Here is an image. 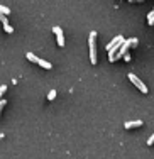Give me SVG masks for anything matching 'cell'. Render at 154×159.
Masks as SVG:
<instances>
[{"instance_id":"1","label":"cell","mask_w":154,"mask_h":159,"mask_svg":"<svg viewBox=\"0 0 154 159\" xmlns=\"http://www.w3.org/2000/svg\"><path fill=\"white\" fill-rule=\"evenodd\" d=\"M124 36H115L114 39L110 41V43L107 44V52H108V61L110 63H114V56H115V52L120 49V46L124 44Z\"/></svg>"},{"instance_id":"2","label":"cell","mask_w":154,"mask_h":159,"mask_svg":"<svg viewBox=\"0 0 154 159\" xmlns=\"http://www.w3.org/2000/svg\"><path fill=\"white\" fill-rule=\"evenodd\" d=\"M95 39H97V31H92V32H90V37H88L90 61H92V64H97V46H95Z\"/></svg>"},{"instance_id":"3","label":"cell","mask_w":154,"mask_h":159,"mask_svg":"<svg viewBox=\"0 0 154 159\" xmlns=\"http://www.w3.org/2000/svg\"><path fill=\"white\" fill-rule=\"evenodd\" d=\"M127 78L130 80V83H132V85L136 86V88H137L141 93H144V95H146V93H149V88H147V86H146L144 83H142L141 80H139L134 73H129V75H127Z\"/></svg>"},{"instance_id":"4","label":"cell","mask_w":154,"mask_h":159,"mask_svg":"<svg viewBox=\"0 0 154 159\" xmlns=\"http://www.w3.org/2000/svg\"><path fill=\"white\" fill-rule=\"evenodd\" d=\"M130 46H132V39H125V41H124V44L120 46V49H119L117 52H115V56H114V61H117V59L124 58V56H125L127 52H129Z\"/></svg>"},{"instance_id":"5","label":"cell","mask_w":154,"mask_h":159,"mask_svg":"<svg viewBox=\"0 0 154 159\" xmlns=\"http://www.w3.org/2000/svg\"><path fill=\"white\" fill-rule=\"evenodd\" d=\"M52 32L56 34V39H58V44L63 48V46H65V36H63L61 27H58V25H56V27H52Z\"/></svg>"},{"instance_id":"6","label":"cell","mask_w":154,"mask_h":159,"mask_svg":"<svg viewBox=\"0 0 154 159\" xmlns=\"http://www.w3.org/2000/svg\"><path fill=\"white\" fill-rule=\"evenodd\" d=\"M142 125H144V122H142L141 119L130 120V122H125V124H124V127H125L127 130H130V129H137V127H142Z\"/></svg>"},{"instance_id":"7","label":"cell","mask_w":154,"mask_h":159,"mask_svg":"<svg viewBox=\"0 0 154 159\" xmlns=\"http://www.w3.org/2000/svg\"><path fill=\"white\" fill-rule=\"evenodd\" d=\"M37 64H39V66L41 68H44V70H51V68H52V64L51 63H48V61H44V59H37Z\"/></svg>"},{"instance_id":"8","label":"cell","mask_w":154,"mask_h":159,"mask_svg":"<svg viewBox=\"0 0 154 159\" xmlns=\"http://www.w3.org/2000/svg\"><path fill=\"white\" fill-rule=\"evenodd\" d=\"M25 56H27V59H29V61H32V63H37V59H39L36 54H32V52H27Z\"/></svg>"},{"instance_id":"9","label":"cell","mask_w":154,"mask_h":159,"mask_svg":"<svg viewBox=\"0 0 154 159\" xmlns=\"http://www.w3.org/2000/svg\"><path fill=\"white\" fill-rule=\"evenodd\" d=\"M147 24H149V25H154V10H151V12H149V16H147Z\"/></svg>"},{"instance_id":"10","label":"cell","mask_w":154,"mask_h":159,"mask_svg":"<svg viewBox=\"0 0 154 159\" xmlns=\"http://www.w3.org/2000/svg\"><path fill=\"white\" fill-rule=\"evenodd\" d=\"M0 12H2V14H5V16H9V14L12 12V10H10L9 7H5V5H0Z\"/></svg>"},{"instance_id":"11","label":"cell","mask_w":154,"mask_h":159,"mask_svg":"<svg viewBox=\"0 0 154 159\" xmlns=\"http://www.w3.org/2000/svg\"><path fill=\"white\" fill-rule=\"evenodd\" d=\"M3 29H5V32H9V34H12V32H14L12 25H9V24H5V25H3Z\"/></svg>"},{"instance_id":"12","label":"cell","mask_w":154,"mask_h":159,"mask_svg":"<svg viewBox=\"0 0 154 159\" xmlns=\"http://www.w3.org/2000/svg\"><path fill=\"white\" fill-rule=\"evenodd\" d=\"M54 98H56V92H54V90H51L49 95H48V100H54Z\"/></svg>"},{"instance_id":"13","label":"cell","mask_w":154,"mask_h":159,"mask_svg":"<svg viewBox=\"0 0 154 159\" xmlns=\"http://www.w3.org/2000/svg\"><path fill=\"white\" fill-rule=\"evenodd\" d=\"M147 146H154V132L151 134V137L147 139Z\"/></svg>"},{"instance_id":"14","label":"cell","mask_w":154,"mask_h":159,"mask_svg":"<svg viewBox=\"0 0 154 159\" xmlns=\"http://www.w3.org/2000/svg\"><path fill=\"white\" fill-rule=\"evenodd\" d=\"M5 92H7V85H2V86H0V97H2Z\"/></svg>"},{"instance_id":"15","label":"cell","mask_w":154,"mask_h":159,"mask_svg":"<svg viewBox=\"0 0 154 159\" xmlns=\"http://www.w3.org/2000/svg\"><path fill=\"white\" fill-rule=\"evenodd\" d=\"M3 105H7V102H5V100H0V112H2Z\"/></svg>"},{"instance_id":"16","label":"cell","mask_w":154,"mask_h":159,"mask_svg":"<svg viewBox=\"0 0 154 159\" xmlns=\"http://www.w3.org/2000/svg\"><path fill=\"white\" fill-rule=\"evenodd\" d=\"M124 61H130V54H129V52H127V54L124 56Z\"/></svg>"},{"instance_id":"17","label":"cell","mask_w":154,"mask_h":159,"mask_svg":"<svg viewBox=\"0 0 154 159\" xmlns=\"http://www.w3.org/2000/svg\"><path fill=\"white\" fill-rule=\"evenodd\" d=\"M129 2H139L141 3V2H144V0H129Z\"/></svg>"}]
</instances>
